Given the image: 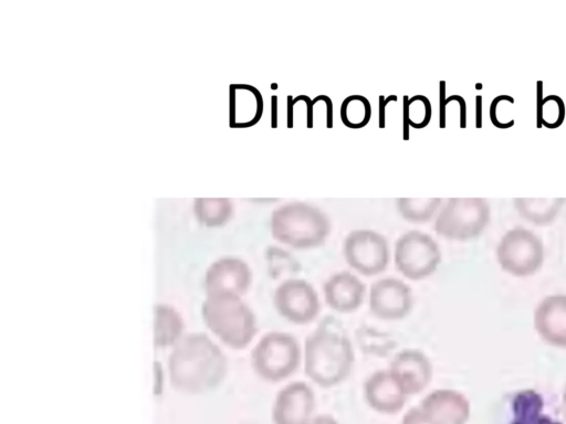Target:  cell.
<instances>
[{
  "label": "cell",
  "mask_w": 566,
  "mask_h": 424,
  "mask_svg": "<svg viewBox=\"0 0 566 424\" xmlns=\"http://www.w3.org/2000/svg\"><path fill=\"white\" fill-rule=\"evenodd\" d=\"M171 385L184 393L201 394L224 379L228 361L222 350L205 333H188L174 346L168 359Z\"/></svg>",
  "instance_id": "6da1fadb"
},
{
  "label": "cell",
  "mask_w": 566,
  "mask_h": 424,
  "mask_svg": "<svg viewBox=\"0 0 566 424\" xmlns=\"http://www.w3.org/2000/svg\"><path fill=\"white\" fill-rule=\"evenodd\" d=\"M355 349L340 321L326 316L304 340L305 375L322 389L339 385L352 374Z\"/></svg>",
  "instance_id": "7a4b0ae2"
},
{
  "label": "cell",
  "mask_w": 566,
  "mask_h": 424,
  "mask_svg": "<svg viewBox=\"0 0 566 424\" xmlns=\"http://www.w3.org/2000/svg\"><path fill=\"white\" fill-rule=\"evenodd\" d=\"M331 231L332 224L326 213L307 202L281 204L270 218L272 237L294 250H311L323 245Z\"/></svg>",
  "instance_id": "3957f363"
},
{
  "label": "cell",
  "mask_w": 566,
  "mask_h": 424,
  "mask_svg": "<svg viewBox=\"0 0 566 424\" xmlns=\"http://www.w3.org/2000/svg\"><path fill=\"white\" fill-rule=\"evenodd\" d=\"M201 315L212 335L234 350L245 349L259 330L255 314L239 296H207Z\"/></svg>",
  "instance_id": "277c9868"
},
{
  "label": "cell",
  "mask_w": 566,
  "mask_h": 424,
  "mask_svg": "<svg viewBox=\"0 0 566 424\" xmlns=\"http://www.w3.org/2000/svg\"><path fill=\"white\" fill-rule=\"evenodd\" d=\"M251 367L254 373L268 383H280L291 378L303 359L302 347L292 333L269 331L251 351Z\"/></svg>",
  "instance_id": "5b68a950"
},
{
  "label": "cell",
  "mask_w": 566,
  "mask_h": 424,
  "mask_svg": "<svg viewBox=\"0 0 566 424\" xmlns=\"http://www.w3.org/2000/svg\"><path fill=\"white\" fill-rule=\"evenodd\" d=\"M490 215V205L482 198H450L437 213L433 230L450 241L473 240L485 230Z\"/></svg>",
  "instance_id": "8992f818"
},
{
  "label": "cell",
  "mask_w": 566,
  "mask_h": 424,
  "mask_svg": "<svg viewBox=\"0 0 566 424\" xmlns=\"http://www.w3.org/2000/svg\"><path fill=\"white\" fill-rule=\"evenodd\" d=\"M442 261L436 240L421 231L401 234L394 247V265L405 278L418 282L432 276Z\"/></svg>",
  "instance_id": "52a82bcc"
},
{
  "label": "cell",
  "mask_w": 566,
  "mask_h": 424,
  "mask_svg": "<svg viewBox=\"0 0 566 424\" xmlns=\"http://www.w3.org/2000/svg\"><path fill=\"white\" fill-rule=\"evenodd\" d=\"M544 255L541 239L521 226L509 230L496 247V261L501 269L518 278L537 273L543 265Z\"/></svg>",
  "instance_id": "ba28073f"
},
{
  "label": "cell",
  "mask_w": 566,
  "mask_h": 424,
  "mask_svg": "<svg viewBox=\"0 0 566 424\" xmlns=\"http://www.w3.org/2000/svg\"><path fill=\"white\" fill-rule=\"evenodd\" d=\"M347 265L365 277L382 274L390 262V247L385 235L370 229L350 231L343 243Z\"/></svg>",
  "instance_id": "9c48e42d"
},
{
  "label": "cell",
  "mask_w": 566,
  "mask_h": 424,
  "mask_svg": "<svg viewBox=\"0 0 566 424\" xmlns=\"http://www.w3.org/2000/svg\"><path fill=\"white\" fill-rule=\"evenodd\" d=\"M273 306L283 319L298 326L313 322L322 307L315 287L298 277L280 282L274 289Z\"/></svg>",
  "instance_id": "30bf717a"
},
{
  "label": "cell",
  "mask_w": 566,
  "mask_h": 424,
  "mask_svg": "<svg viewBox=\"0 0 566 424\" xmlns=\"http://www.w3.org/2000/svg\"><path fill=\"white\" fill-rule=\"evenodd\" d=\"M367 300L370 314L385 321L402 320L413 307L411 287L391 276L375 280L368 289Z\"/></svg>",
  "instance_id": "8fae6325"
},
{
  "label": "cell",
  "mask_w": 566,
  "mask_h": 424,
  "mask_svg": "<svg viewBox=\"0 0 566 424\" xmlns=\"http://www.w3.org/2000/svg\"><path fill=\"white\" fill-rule=\"evenodd\" d=\"M316 396L305 381H292L275 394L271 421L273 424H310L315 416Z\"/></svg>",
  "instance_id": "7c38bea8"
},
{
  "label": "cell",
  "mask_w": 566,
  "mask_h": 424,
  "mask_svg": "<svg viewBox=\"0 0 566 424\" xmlns=\"http://www.w3.org/2000/svg\"><path fill=\"white\" fill-rule=\"evenodd\" d=\"M253 280L252 271L247 262L235 256H224L213 262L203 278L206 296H244Z\"/></svg>",
  "instance_id": "4fadbf2b"
},
{
  "label": "cell",
  "mask_w": 566,
  "mask_h": 424,
  "mask_svg": "<svg viewBox=\"0 0 566 424\" xmlns=\"http://www.w3.org/2000/svg\"><path fill=\"white\" fill-rule=\"evenodd\" d=\"M388 369L408 396L423 392L433 375L431 360L419 349L407 348L396 352Z\"/></svg>",
  "instance_id": "5bb4252c"
},
{
  "label": "cell",
  "mask_w": 566,
  "mask_h": 424,
  "mask_svg": "<svg viewBox=\"0 0 566 424\" xmlns=\"http://www.w3.org/2000/svg\"><path fill=\"white\" fill-rule=\"evenodd\" d=\"M363 396L373 411L384 415L400 413L409 398L389 369L376 370L365 380Z\"/></svg>",
  "instance_id": "9a60e30c"
},
{
  "label": "cell",
  "mask_w": 566,
  "mask_h": 424,
  "mask_svg": "<svg viewBox=\"0 0 566 424\" xmlns=\"http://www.w3.org/2000/svg\"><path fill=\"white\" fill-rule=\"evenodd\" d=\"M322 290L325 304L339 314L357 311L364 305L368 294L365 283L348 271L329 275Z\"/></svg>",
  "instance_id": "2e32d148"
},
{
  "label": "cell",
  "mask_w": 566,
  "mask_h": 424,
  "mask_svg": "<svg viewBox=\"0 0 566 424\" xmlns=\"http://www.w3.org/2000/svg\"><path fill=\"white\" fill-rule=\"evenodd\" d=\"M533 326L545 343L566 349V294L544 297L534 309Z\"/></svg>",
  "instance_id": "e0dca14e"
},
{
  "label": "cell",
  "mask_w": 566,
  "mask_h": 424,
  "mask_svg": "<svg viewBox=\"0 0 566 424\" xmlns=\"http://www.w3.org/2000/svg\"><path fill=\"white\" fill-rule=\"evenodd\" d=\"M434 424H467L471 415L468 398L453 389H436L419 403Z\"/></svg>",
  "instance_id": "ac0fdd59"
},
{
  "label": "cell",
  "mask_w": 566,
  "mask_h": 424,
  "mask_svg": "<svg viewBox=\"0 0 566 424\" xmlns=\"http://www.w3.org/2000/svg\"><path fill=\"white\" fill-rule=\"evenodd\" d=\"M263 97L258 88L248 84L230 86V125L250 127L255 125L263 114Z\"/></svg>",
  "instance_id": "d6986e66"
},
{
  "label": "cell",
  "mask_w": 566,
  "mask_h": 424,
  "mask_svg": "<svg viewBox=\"0 0 566 424\" xmlns=\"http://www.w3.org/2000/svg\"><path fill=\"white\" fill-rule=\"evenodd\" d=\"M565 201V198H516L514 206L524 220L543 226L556 219Z\"/></svg>",
  "instance_id": "ffe728a7"
},
{
  "label": "cell",
  "mask_w": 566,
  "mask_h": 424,
  "mask_svg": "<svg viewBox=\"0 0 566 424\" xmlns=\"http://www.w3.org/2000/svg\"><path fill=\"white\" fill-rule=\"evenodd\" d=\"M184 320L171 306L158 304L154 308V343L166 348L175 346L182 337Z\"/></svg>",
  "instance_id": "44dd1931"
},
{
  "label": "cell",
  "mask_w": 566,
  "mask_h": 424,
  "mask_svg": "<svg viewBox=\"0 0 566 424\" xmlns=\"http://www.w3.org/2000/svg\"><path fill=\"white\" fill-rule=\"evenodd\" d=\"M268 276L273 280H285L295 277L302 272V264L287 250L271 245L264 254Z\"/></svg>",
  "instance_id": "7402d4cb"
},
{
  "label": "cell",
  "mask_w": 566,
  "mask_h": 424,
  "mask_svg": "<svg viewBox=\"0 0 566 424\" xmlns=\"http://www.w3.org/2000/svg\"><path fill=\"white\" fill-rule=\"evenodd\" d=\"M355 339L364 354L386 358L396 348V340L387 332L370 326H360L355 331Z\"/></svg>",
  "instance_id": "603a6c76"
},
{
  "label": "cell",
  "mask_w": 566,
  "mask_h": 424,
  "mask_svg": "<svg viewBox=\"0 0 566 424\" xmlns=\"http://www.w3.org/2000/svg\"><path fill=\"white\" fill-rule=\"evenodd\" d=\"M441 202L440 198H399L397 210L407 222L423 224L439 212Z\"/></svg>",
  "instance_id": "cb8c5ba5"
},
{
  "label": "cell",
  "mask_w": 566,
  "mask_h": 424,
  "mask_svg": "<svg viewBox=\"0 0 566 424\" xmlns=\"http://www.w3.org/2000/svg\"><path fill=\"white\" fill-rule=\"evenodd\" d=\"M541 399L532 392H523L516 396L514 403V418L512 424H562L542 414Z\"/></svg>",
  "instance_id": "d4e9b609"
},
{
  "label": "cell",
  "mask_w": 566,
  "mask_h": 424,
  "mask_svg": "<svg viewBox=\"0 0 566 424\" xmlns=\"http://www.w3.org/2000/svg\"><path fill=\"white\" fill-rule=\"evenodd\" d=\"M339 116L346 127L352 129L363 128L371 117L370 103L364 95H349L340 104Z\"/></svg>",
  "instance_id": "484cf974"
},
{
  "label": "cell",
  "mask_w": 566,
  "mask_h": 424,
  "mask_svg": "<svg viewBox=\"0 0 566 424\" xmlns=\"http://www.w3.org/2000/svg\"><path fill=\"white\" fill-rule=\"evenodd\" d=\"M195 210L201 223L220 226L230 220L233 206L229 199H198Z\"/></svg>",
  "instance_id": "4316f807"
},
{
  "label": "cell",
  "mask_w": 566,
  "mask_h": 424,
  "mask_svg": "<svg viewBox=\"0 0 566 424\" xmlns=\"http://www.w3.org/2000/svg\"><path fill=\"white\" fill-rule=\"evenodd\" d=\"M402 115L405 124L415 129L428 126L432 116V107L429 98L417 94L411 97L405 96Z\"/></svg>",
  "instance_id": "83f0119b"
},
{
  "label": "cell",
  "mask_w": 566,
  "mask_h": 424,
  "mask_svg": "<svg viewBox=\"0 0 566 424\" xmlns=\"http://www.w3.org/2000/svg\"><path fill=\"white\" fill-rule=\"evenodd\" d=\"M536 113L538 126L555 129L565 120L566 106L562 97L551 94L537 100Z\"/></svg>",
  "instance_id": "f1b7e54d"
},
{
  "label": "cell",
  "mask_w": 566,
  "mask_h": 424,
  "mask_svg": "<svg viewBox=\"0 0 566 424\" xmlns=\"http://www.w3.org/2000/svg\"><path fill=\"white\" fill-rule=\"evenodd\" d=\"M515 103L514 98L510 95H497L493 98L490 105V119L493 126L500 129H507L514 126V118H511V106Z\"/></svg>",
  "instance_id": "f546056e"
},
{
  "label": "cell",
  "mask_w": 566,
  "mask_h": 424,
  "mask_svg": "<svg viewBox=\"0 0 566 424\" xmlns=\"http://www.w3.org/2000/svg\"><path fill=\"white\" fill-rule=\"evenodd\" d=\"M319 121L326 128L333 127V103L326 95H318L311 102V124Z\"/></svg>",
  "instance_id": "4dcf8cb0"
},
{
  "label": "cell",
  "mask_w": 566,
  "mask_h": 424,
  "mask_svg": "<svg viewBox=\"0 0 566 424\" xmlns=\"http://www.w3.org/2000/svg\"><path fill=\"white\" fill-rule=\"evenodd\" d=\"M401 424H434L419 405L410 407L402 416Z\"/></svg>",
  "instance_id": "1f68e13d"
},
{
  "label": "cell",
  "mask_w": 566,
  "mask_h": 424,
  "mask_svg": "<svg viewBox=\"0 0 566 424\" xmlns=\"http://www.w3.org/2000/svg\"><path fill=\"white\" fill-rule=\"evenodd\" d=\"M310 424H339L331 414H318L313 417Z\"/></svg>",
  "instance_id": "d6a6232c"
},
{
  "label": "cell",
  "mask_w": 566,
  "mask_h": 424,
  "mask_svg": "<svg viewBox=\"0 0 566 424\" xmlns=\"http://www.w3.org/2000/svg\"><path fill=\"white\" fill-rule=\"evenodd\" d=\"M562 404H563V410H564V414H565V417H566V385H565V389H564V392H563V396H562Z\"/></svg>",
  "instance_id": "836d02e7"
}]
</instances>
